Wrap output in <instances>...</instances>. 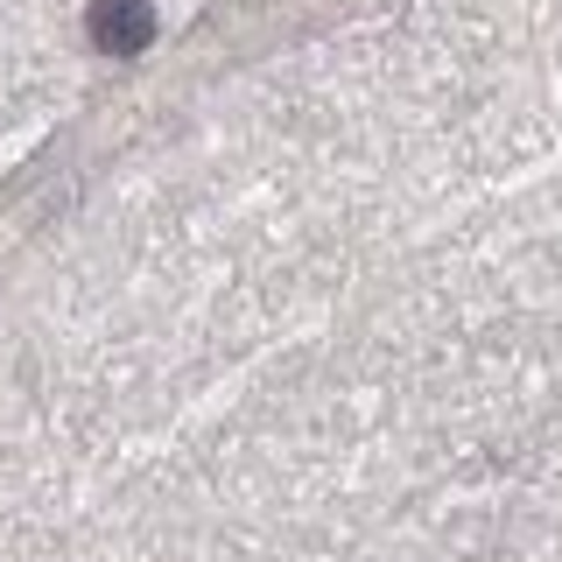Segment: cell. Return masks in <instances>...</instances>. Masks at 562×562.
I'll use <instances>...</instances> for the list:
<instances>
[{"mask_svg":"<svg viewBox=\"0 0 562 562\" xmlns=\"http://www.w3.org/2000/svg\"><path fill=\"white\" fill-rule=\"evenodd\" d=\"M148 35H155L148 0H99V8H92V43L113 49V57H134Z\"/></svg>","mask_w":562,"mask_h":562,"instance_id":"1","label":"cell"}]
</instances>
